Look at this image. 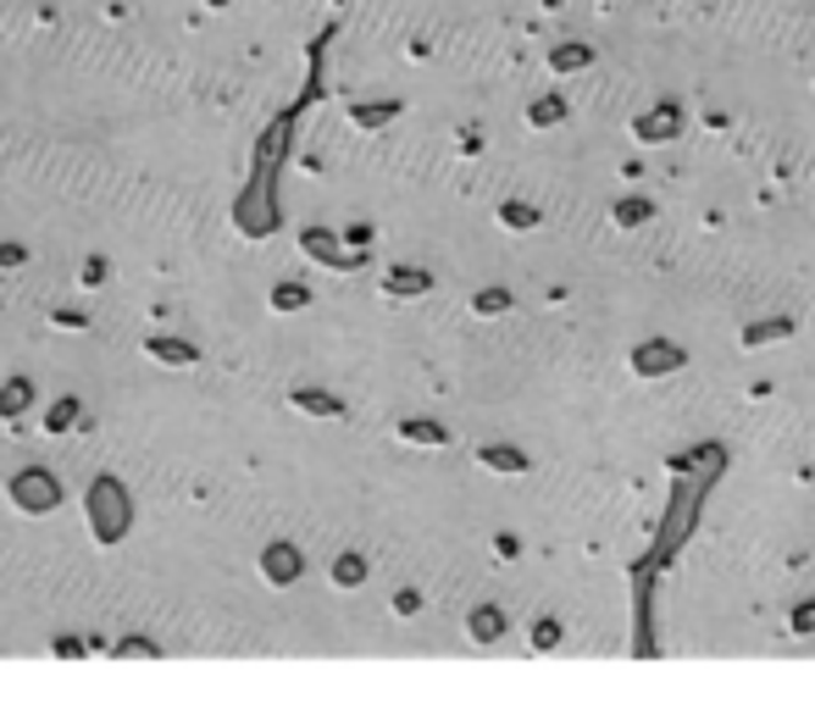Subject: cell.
Masks as SVG:
<instances>
[{"label": "cell", "mask_w": 815, "mask_h": 715, "mask_svg": "<svg viewBox=\"0 0 815 715\" xmlns=\"http://www.w3.org/2000/svg\"><path fill=\"white\" fill-rule=\"evenodd\" d=\"M89 521H95V532L112 544V539H123V527H128V499H123V488L112 483V477H101L95 488H89Z\"/></svg>", "instance_id": "6da1fadb"}, {"label": "cell", "mask_w": 815, "mask_h": 715, "mask_svg": "<svg viewBox=\"0 0 815 715\" xmlns=\"http://www.w3.org/2000/svg\"><path fill=\"white\" fill-rule=\"evenodd\" d=\"M28 400V389H7V394H0V411H18Z\"/></svg>", "instance_id": "52a82bcc"}, {"label": "cell", "mask_w": 815, "mask_h": 715, "mask_svg": "<svg viewBox=\"0 0 815 715\" xmlns=\"http://www.w3.org/2000/svg\"><path fill=\"white\" fill-rule=\"evenodd\" d=\"M682 355H666V349H650V355H639V367H677Z\"/></svg>", "instance_id": "8992f818"}, {"label": "cell", "mask_w": 815, "mask_h": 715, "mask_svg": "<svg viewBox=\"0 0 815 715\" xmlns=\"http://www.w3.org/2000/svg\"><path fill=\"white\" fill-rule=\"evenodd\" d=\"M300 405L306 411H322V416H338V400H328V394H300Z\"/></svg>", "instance_id": "5b68a950"}, {"label": "cell", "mask_w": 815, "mask_h": 715, "mask_svg": "<svg viewBox=\"0 0 815 715\" xmlns=\"http://www.w3.org/2000/svg\"><path fill=\"white\" fill-rule=\"evenodd\" d=\"M150 355H161V361H195V349H184V344H167V338H150Z\"/></svg>", "instance_id": "277c9868"}, {"label": "cell", "mask_w": 815, "mask_h": 715, "mask_svg": "<svg viewBox=\"0 0 815 715\" xmlns=\"http://www.w3.org/2000/svg\"><path fill=\"white\" fill-rule=\"evenodd\" d=\"M266 577H272V583H289V577H300V561H295V550H289V544L266 550Z\"/></svg>", "instance_id": "3957f363"}, {"label": "cell", "mask_w": 815, "mask_h": 715, "mask_svg": "<svg viewBox=\"0 0 815 715\" xmlns=\"http://www.w3.org/2000/svg\"><path fill=\"white\" fill-rule=\"evenodd\" d=\"M12 494H18V505H28V510H50V505L61 499V488H56L45 472H28V477L12 488Z\"/></svg>", "instance_id": "7a4b0ae2"}]
</instances>
